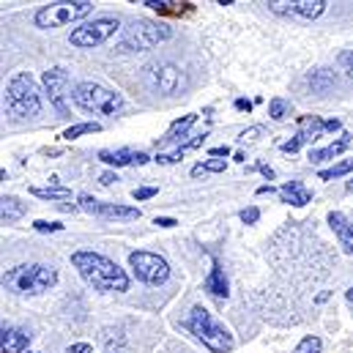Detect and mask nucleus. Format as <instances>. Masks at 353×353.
Listing matches in <instances>:
<instances>
[{"instance_id": "obj_1", "label": "nucleus", "mask_w": 353, "mask_h": 353, "mask_svg": "<svg viewBox=\"0 0 353 353\" xmlns=\"http://www.w3.org/2000/svg\"><path fill=\"white\" fill-rule=\"evenodd\" d=\"M72 265L80 271V276L93 285L96 290L101 293H123L129 290V276L121 265L99 252H90V250H77L72 252Z\"/></svg>"}, {"instance_id": "obj_2", "label": "nucleus", "mask_w": 353, "mask_h": 353, "mask_svg": "<svg viewBox=\"0 0 353 353\" xmlns=\"http://www.w3.org/2000/svg\"><path fill=\"white\" fill-rule=\"evenodd\" d=\"M55 282H58V271L52 265L41 263L14 265L3 274V285L11 293H19V296H39V293L55 288Z\"/></svg>"}, {"instance_id": "obj_3", "label": "nucleus", "mask_w": 353, "mask_h": 353, "mask_svg": "<svg viewBox=\"0 0 353 353\" xmlns=\"http://www.w3.org/2000/svg\"><path fill=\"white\" fill-rule=\"evenodd\" d=\"M183 329H189L208 351L214 353H230L233 351V334L219 323V321H214V315L205 310V307H192L189 310V315H186V321H183Z\"/></svg>"}, {"instance_id": "obj_4", "label": "nucleus", "mask_w": 353, "mask_h": 353, "mask_svg": "<svg viewBox=\"0 0 353 353\" xmlns=\"http://www.w3.org/2000/svg\"><path fill=\"white\" fill-rule=\"evenodd\" d=\"M6 110L14 118H33L41 112V93L28 72H17L6 85Z\"/></svg>"}, {"instance_id": "obj_5", "label": "nucleus", "mask_w": 353, "mask_h": 353, "mask_svg": "<svg viewBox=\"0 0 353 353\" xmlns=\"http://www.w3.org/2000/svg\"><path fill=\"white\" fill-rule=\"evenodd\" d=\"M72 99H74V104H77L80 110L96 112V115H115V112L123 110V96H121L118 90L107 88V85H101V83H90V80L74 85Z\"/></svg>"}, {"instance_id": "obj_6", "label": "nucleus", "mask_w": 353, "mask_h": 353, "mask_svg": "<svg viewBox=\"0 0 353 353\" xmlns=\"http://www.w3.org/2000/svg\"><path fill=\"white\" fill-rule=\"evenodd\" d=\"M88 14H93V3L90 0H63V3L41 6L36 11L33 22H36V28L50 30V28H63V25L77 22V19H85Z\"/></svg>"}, {"instance_id": "obj_7", "label": "nucleus", "mask_w": 353, "mask_h": 353, "mask_svg": "<svg viewBox=\"0 0 353 353\" xmlns=\"http://www.w3.org/2000/svg\"><path fill=\"white\" fill-rule=\"evenodd\" d=\"M173 36V30L165 25V22H157V19H134L126 30H123V41H121V50H151L162 41H168Z\"/></svg>"}, {"instance_id": "obj_8", "label": "nucleus", "mask_w": 353, "mask_h": 353, "mask_svg": "<svg viewBox=\"0 0 353 353\" xmlns=\"http://www.w3.org/2000/svg\"><path fill=\"white\" fill-rule=\"evenodd\" d=\"M118 28H121V22L115 17H96L90 22H83L80 28H74L69 41L80 50H90V47H99V44L110 41L118 33Z\"/></svg>"}, {"instance_id": "obj_9", "label": "nucleus", "mask_w": 353, "mask_h": 353, "mask_svg": "<svg viewBox=\"0 0 353 353\" xmlns=\"http://www.w3.org/2000/svg\"><path fill=\"white\" fill-rule=\"evenodd\" d=\"M129 265L134 271V276L145 285H165L170 279V265L165 258L154 255V252H132Z\"/></svg>"}, {"instance_id": "obj_10", "label": "nucleus", "mask_w": 353, "mask_h": 353, "mask_svg": "<svg viewBox=\"0 0 353 353\" xmlns=\"http://www.w3.org/2000/svg\"><path fill=\"white\" fill-rule=\"evenodd\" d=\"M145 80L157 93H165V96H176L181 90H186V74L176 63H151L145 69Z\"/></svg>"}, {"instance_id": "obj_11", "label": "nucleus", "mask_w": 353, "mask_h": 353, "mask_svg": "<svg viewBox=\"0 0 353 353\" xmlns=\"http://www.w3.org/2000/svg\"><path fill=\"white\" fill-rule=\"evenodd\" d=\"M80 208L88 211V214H96L101 219H140V208H132V205H118V203H99L96 197L90 194H83L80 197Z\"/></svg>"}, {"instance_id": "obj_12", "label": "nucleus", "mask_w": 353, "mask_h": 353, "mask_svg": "<svg viewBox=\"0 0 353 353\" xmlns=\"http://www.w3.org/2000/svg\"><path fill=\"white\" fill-rule=\"evenodd\" d=\"M268 11L274 14H288V17H301V19H318L326 11V0H288V3H265Z\"/></svg>"}, {"instance_id": "obj_13", "label": "nucleus", "mask_w": 353, "mask_h": 353, "mask_svg": "<svg viewBox=\"0 0 353 353\" xmlns=\"http://www.w3.org/2000/svg\"><path fill=\"white\" fill-rule=\"evenodd\" d=\"M299 126H301V129H299V134L282 145V154H296L301 145L315 143V140L326 132V121H321L318 115H304V118L299 121Z\"/></svg>"}, {"instance_id": "obj_14", "label": "nucleus", "mask_w": 353, "mask_h": 353, "mask_svg": "<svg viewBox=\"0 0 353 353\" xmlns=\"http://www.w3.org/2000/svg\"><path fill=\"white\" fill-rule=\"evenodd\" d=\"M66 88H69V74H66L61 66L44 72V90H47V96H50V104L58 107L63 115L69 112V110H66V96H72V93H66Z\"/></svg>"}, {"instance_id": "obj_15", "label": "nucleus", "mask_w": 353, "mask_h": 353, "mask_svg": "<svg viewBox=\"0 0 353 353\" xmlns=\"http://www.w3.org/2000/svg\"><path fill=\"white\" fill-rule=\"evenodd\" d=\"M99 159L104 165H112V168H126V165H145L148 162V154L118 148V151H99Z\"/></svg>"}, {"instance_id": "obj_16", "label": "nucleus", "mask_w": 353, "mask_h": 353, "mask_svg": "<svg viewBox=\"0 0 353 353\" xmlns=\"http://www.w3.org/2000/svg\"><path fill=\"white\" fill-rule=\"evenodd\" d=\"M30 345V334L17 326H3L0 332V353H22Z\"/></svg>"}, {"instance_id": "obj_17", "label": "nucleus", "mask_w": 353, "mask_h": 353, "mask_svg": "<svg viewBox=\"0 0 353 353\" xmlns=\"http://www.w3.org/2000/svg\"><path fill=\"white\" fill-rule=\"evenodd\" d=\"M276 194H279L285 203L296 205V208H301V205H307V203L312 200V192H310V189H307L301 181H288V183H282Z\"/></svg>"}, {"instance_id": "obj_18", "label": "nucleus", "mask_w": 353, "mask_h": 353, "mask_svg": "<svg viewBox=\"0 0 353 353\" xmlns=\"http://www.w3.org/2000/svg\"><path fill=\"white\" fill-rule=\"evenodd\" d=\"M205 290L214 299H228V279H225V271H222V265L216 263V261L211 265V274L205 276Z\"/></svg>"}, {"instance_id": "obj_19", "label": "nucleus", "mask_w": 353, "mask_h": 353, "mask_svg": "<svg viewBox=\"0 0 353 353\" xmlns=\"http://www.w3.org/2000/svg\"><path fill=\"white\" fill-rule=\"evenodd\" d=\"M205 137H208V134H197V137H192V140H186V143L176 145L173 151H162V154L157 157V162H159V165H173V162H181V157H183V154H189L192 148L203 145V140H205Z\"/></svg>"}, {"instance_id": "obj_20", "label": "nucleus", "mask_w": 353, "mask_h": 353, "mask_svg": "<svg viewBox=\"0 0 353 353\" xmlns=\"http://www.w3.org/2000/svg\"><path fill=\"white\" fill-rule=\"evenodd\" d=\"M28 211V205L19 200V197H3V208H0V216H3V225H14L17 219H22Z\"/></svg>"}, {"instance_id": "obj_21", "label": "nucleus", "mask_w": 353, "mask_h": 353, "mask_svg": "<svg viewBox=\"0 0 353 353\" xmlns=\"http://www.w3.org/2000/svg\"><path fill=\"white\" fill-rule=\"evenodd\" d=\"M348 145H351V134H343L337 143H332V145H326V148H318V151H310V162L334 159V157H340V154H343Z\"/></svg>"}, {"instance_id": "obj_22", "label": "nucleus", "mask_w": 353, "mask_h": 353, "mask_svg": "<svg viewBox=\"0 0 353 353\" xmlns=\"http://www.w3.org/2000/svg\"><path fill=\"white\" fill-rule=\"evenodd\" d=\"M194 121H197V115H183L181 121H176V123L168 129V134L162 137V143H178V140H181V137L194 126ZM178 145H181V143H178Z\"/></svg>"}, {"instance_id": "obj_23", "label": "nucleus", "mask_w": 353, "mask_h": 353, "mask_svg": "<svg viewBox=\"0 0 353 353\" xmlns=\"http://www.w3.org/2000/svg\"><path fill=\"white\" fill-rule=\"evenodd\" d=\"M30 194L41 197V200H69L72 189H66V186H30Z\"/></svg>"}, {"instance_id": "obj_24", "label": "nucleus", "mask_w": 353, "mask_h": 353, "mask_svg": "<svg viewBox=\"0 0 353 353\" xmlns=\"http://www.w3.org/2000/svg\"><path fill=\"white\" fill-rule=\"evenodd\" d=\"M96 132H101V126L93 121V123H74V126H69L66 132H63V137L66 140H77V137H83V134H96Z\"/></svg>"}, {"instance_id": "obj_25", "label": "nucleus", "mask_w": 353, "mask_h": 353, "mask_svg": "<svg viewBox=\"0 0 353 353\" xmlns=\"http://www.w3.org/2000/svg\"><path fill=\"white\" fill-rule=\"evenodd\" d=\"M348 173H353V159H345V162H340V165H334V168H329V170H321L318 178H321V181H332V178L348 176Z\"/></svg>"}, {"instance_id": "obj_26", "label": "nucleus", "mask_w": 353, "mask_h": 353, "mask_svg": "<svg viewBox=\"0 0 353 353\" xmlns=\"http://www.w3.org/2000/svg\"><path fill=\"white\" fill-rule=\"evenodd\" d=\"M222 170H225V159H208V162L194 165V168H192V176L200 178V176H205V173H222Z\"/></svg>"}, {"instance_id": "obj_27", "label": "nucleus", "mask_w": 353, "mask_h": 353, "mask_svg": "<svg viewBox=\"0 0 353 353\" xmlns=\"http://www.w3.org/2000/svg\"><path fill=\"white\" fill-rule=\"evenodd\" d=\"M290 104L285 101V99H271V104H268V115L274 118V121H285L288 115H290Z\"/></svg>"}, {"instance_id": "obj_28", "label": "nucleus", "mask_w": 353, "mask_h": 353, "mask_svg": "<svg viewBox=\"0 0 353 353\" xmlns=\"http://www.w3.org/2000/svg\"><path fill=\"white\" fill-rule=\"evenodd\" d=\"M321 351H323V343H321L318 337L310 334V337H304V340L296 345V351L293 353H321Z\"/></svg>"}, {"instance_id": "obj_29", "label": "nucleus", "mask_w": 353, "mask_h": 353, "mask_svg": "<svg viewBox=\"0 0 353 353\" xmlns=\"http://www.w3.org/2000/svg\"><path fill=\"white\" fill-rule=\"evenodd\" d=\"M33 228H36L39 233H61V230H63V225H58V222H44V219L33 222Z\"/></svg>"}, {"instance_id": "obj_30", "label": "nucleus", "mask_w": 353, "mask_h": 353, "mask_svg": "<svg viewBox=\"0 0 353 353\" xmlns=\"http://www.w3.org/2000/svg\"><path fill=\"white\" fill-rule=\"evenodd\" d=\"M263 134V126H252V129H247V132H241V137H239V143H255L258 137Z\"/></svg>"}, {"instance_id": "obj_31", "label": "nucleus", "mask_w": 353, "mask_h": 353, "mask_svg": "<svg viewBox=\"0 0 353 353\" xmlns=\"http://www.w3.org/2000/svg\"><path fill=\"white\" fill-rule=\"evenodd\" d=\"M340 241H343V247H345V250L353 255V222H348V225H345V230L340 233Z\"/></svg>"}, {"instance_id": "obj_32", "label": "nucleus", "mask_w": 353, "mask_h": 353, "mask_svg": "<svg viewBox=\"0 0 353 353\" xmlns=\"http://www.w3.org/2000/svg\"><path fill=\"white\" fill-rule=\"evenodd\" d=\"M340 66H343V72L353 80V50H348V52L340 55Z\"/></svg>"}, {"instance_id": "obj_33", "label": "nucleus", "mask_w": 353, "mask_h": 353, "mask_svg": "<svg viewBox=\"0 0 353 353\" xmlns=\"http://www.w3.org/2000/svg\"><path fill=\"white\" fill-rule=\"evenodd\" d=\"M261 219V211L255 208V205H250V208H244L241 211V222H247V225H255Z\"/></svg>"}, {"instance_id": "obj_34", "label": "nucleus", "mask_w": 353, "mask_h": 353, "mask_svg": "<svg viewBox=\"0 0 353 353\" xmlns=\"http://www.w3.org/2000/svg\"><path fill=\"white\" fill-rule=\"evenodd\" d=\"M329 225H332V228H334V230H337V233H343V230H345V225H348V222H345V216H343V214H340V211H337V214H329Z\"/></svg>"}, {"instance_id": "obj_35", "label": "nucleus", "mask_w": 353, "mask_h": 353, "mask_svg": "<svg viewBox=\"0 0 353 353\" xmlns=\"http://www.w3.org/2000/svg\"><path fill=\"white\" fill-rule=\"evenodd\" d=\"M154 194H157V186H143V189H134V192H132L134 200H148V197H154Z\"/></svg>"}, {"instance_id": "obj_36", "label": "nucleus", "mask_w": 353, "mask_h": 353, "mask_svg": "<svg viewBox=\"0 0 353 353\" xmlns=\"http://www.w3.org/2000/svg\"><path fill=\"white\" fill-rule=\"evenodd\" d=\"M154 225H159V228H176L178 222L176 219H170V216H157V219H154Z\"/></svg>"}, {"instance_id": "obj_37", "label": "nucleus", "mask_w": 353, "mask_h": 353, "mask_svg": "<svg viewBox=\"0 0 353 353\" xmlns=\"http://www.w3.org/2000/svg\"><path fill=\"white\" fill-rule=\"evenodd\" d=\"M66 353H90V345L88 343H77V345H69Z\"/></svg>"}, {"instance_id": "obj_38", "label": "nucleus", "mask_w": 353, "mask_h": 353, "mask_svg": "<svg viewBox=\"0 0 353 353\" xmlns=\"http://www.w3.org/2000/svg\"><path fill=\"white\" fill-rule=\"evenodd\" d=\"M99 181H101V183H104V186H110V183H115V181H118V176H115V173H110V170H107V173H101V176H99Z\"/></svg>"}, {"instance_id": "obj_39", "label": "nucleus", "mask_w": 353, "mask_h": 353, "mask_svg": "<svg viewBox=\"0 0 353 353\" xmlns=\"http://www.w3.org/2000/svg\"><path fill=\"white\" fill-rule=\"evenodd\" d=\"M228 154H230V148H228V145H219V148H214V151H211V157H228Z\"/></svg>"}, {"instance_id": "obj_40", "label": "nucleus", "mask_w": 353, "mask_h": 353, "mask_svg": "<svg viewBox=\"0 0 353 353\" xmlns=\"http://www.w3.org/2000/svg\"><path fill=\"white\" fill-rule=\"evenodd\" d=\"M258 170H261V173H263V176L268 178V181H271V178H274V170H271V168H268V165H258Z\"/></svg>"}, {"instance_id": "obj_41", "label": "nucleus", "mask_w": 353, "mask_h": 353, "mask_svg": "<svg viewBox=\"0 0 353 353\" xmlns=\"http://www.w3.org/2000/svg\"><path fill=\"white\" fill-rule=\"evenodd\" d=\"M340 129V121L334 118V121H326V132H337Z\"/></svg>"}, {"instance_id": "obj_42", "label": "nucleus", "mask_w": 353, "mask_h": 353, "mask_svg": "<svg viewBox=\"0 0 353 353\" xmlns=\"http://www.w3.org/2000/svg\"><path fill=\"white\" fill-rule=\"evenodd\" d=\"M236 107H239V110H252V104H250L247 99H239V101H236Z\"/></svg>"}, {"instance_id": "obj_43", "label": "nucleus", "mask_w": 353, "mask_h": 353, "mask_svg": "<svg viewBox=\"0 0 353 353\" xmlns=\"http://www.w3.org/2000/svg\"><path fill=\"white\" fill-rule=\"evenodd\" d=\"M348 301H351V304H353V288H351V290H348Z\"/></svg>"}, {"instance_id": "obj_44", "label": "nucleus", "mask_w": 353, "mask_h": 353, "mask_svg": "<svg viewBox=\"0 0 353 353\" xmlns=\"http://www.w3.org/2000/svg\"><path fill=\"white\" fill-rule=\"evenodd\" d=\"M348 192H353V181H348Z\"/></svg>"}]
</instances>
